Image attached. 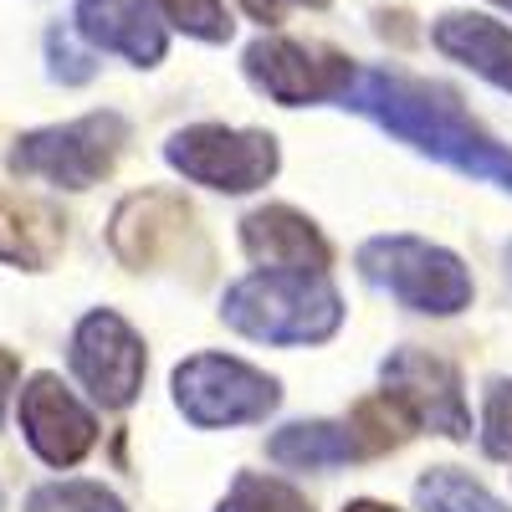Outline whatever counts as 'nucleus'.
<instances>
[{
  "instance_id": "obj_20",
  "label": "nucleus",
  "mask_w": 512,
  "mask_h": 512,
  "mask_svg": "<svg viewBox=\"0 0 512 512\" xmlns=\"http://www.w3.org/2000/svg\"><path fill=\"white\" fill-rule=\"evenodd\" d=\"M26 512H128L103 482H47L26 497Z\"/></svg>"
},
{
  "instance_id": "obj_2",
  "label": "nucleus",
  "mask_w": 512,
  "mask_h": 512,
  "mask_svg": "<svg viewBox=\"0 0 512 512\" xmlns=\"http://www.w3.org/2000/svg\"><path fill=\"white\" fill-rule=\"evenodd\" d=\"M221 318L256 344L303 349L338 333L344 297L328 282V272H251L236 287H226Z\"/></svg>"
},
{
  "instance_id": "obj_25",
  "label": "nucleus",
  "mask_w": 512,
  "mask_h": 512,
  "mask_svg": "<svg viewBox=\"0 0 512 512\" xmlns=\"http://www.w3.org/2000/svg\"><path fill=\"white\" fill-rule=\"evenodd\" d=\"M344 512H400V507H390V502H369V497H364V502H349Z\"/></svg>"
},
{
  "instance_id": "obj_19",
  "label": "nucleus",
  "mask_w": 512,
  "mask_h": 512,
  "mask_svg": "<svg viewBox=\"0 0 512 512\" xmlns=\"http://www.w3.org/2000/svg\"><path fill=\"white\" fill-rule=\"evenodd\" d=\"M154 11L164 16V26H175L195 41H231L236 31L226 0H154Z\"/></svg>"
},
{
  "instance_id": "obj_4",
  "label": "nucleus",
  "mask_w": 512,
  "mask_h": 512,
  "mask_svg": "<svg viewBox=\"0 0 512 512\" xmlns=\"http://www.w3.org/2000/svg\"><path fill=\"white\" fill-rule=\"evenodd\" d=\"M123 144H128L123 113H88V118L21 134L16 149L6 154V164L21 180H47L57 190H88L113 169Z\"/></svg>"
},
{
  "instance_id": "obj_8",
  "label": "nucleus",
  "mask_w": 512,
  "mask_h": 512,
  "mask_svg": "<svg viewBox=\"0 0 512 512\" xmlns=\"http://www.w3.org/2000/svg\"><path fill=\"white\" fill-rule=\"evenodd\" d=\"M379 384L384 400H390L415 431H436L451 441L472 436V410L461 395V374L451 369V359L431 354V349H395L379 364Z\"/></svg>"
},
{
  "instance_id": "obj_13",
  "label": "nucleus",
  "mask_w": 512,
  "mask_h": 512,
  "mask_svg": "<svg viewBox=\"0 0 512 512\" xmlns=\"http://www.w3.org/2000/svg\"><path fill=\"white\" fill-rule=\"evenodd\" d=\"M241 246L256 262V272H328L333 262L323 231L292 205L251 210L241 221Z\"/></svg>"
},
{
  "instance_id": "obj_1",
  "label": "nucleus",
  "mask_w": 512,
  "mask_h": 512,
  "mask_svg": "<svg viewBox=\"0 0 512 512\" xmlns=\"http://www.w3.org/2000/svg\"><path fill=\"white\" fill-rule=\"evenodd\" d=\"M344 108L374 118L384 134L415 144L420 154L461 169V175L512 190V149L497 144L487 128L461 108V98L436 88V82H415V77H400V72L359 67Z\"/></svg>"
},
{
  "instance_id": "obj_11",
  "label": "nucleus",
  "mask_w": 512,
  "mask_h": 512,
  "mask_svg": "<svg viewBox=\"0 0 512 512\" xmlns=\"http://www.w3.org/2000/svg\"><path fill=\"white\" fill-rule=\"evenodd\" d=\"M72 26L93 52H118L134 67H159L169 52V31L154 0H77Z\"/></svg>"
},
{
  "instance_id": "obj_12",
  "label": "nucleus",
  "mask_w": 512,
  "mask_h": 512,
  "mask_svg": "<svg viewBox=\"0 0 512 512\" xmlns=\"http://www.w3.org/2000/svg\"><path fill=\"white\" fill-rule=\"evenodd\" d=\"M190 236H195L190 210L164 190L128 195L113 216V251L128 267H159L169 256H180Z\"/></svg>"
},
{
  "instance_id": "obj_9",
  "label": "nucleus",
  "mask_w": 512,
  "mask_h": 512,
  "mask_svg": "<svg viewBox=\"0 0 512 512\" xmlns=\"http://www.w3.org/2000/svg\"><path fill=\"white\" fill-rule=\"evenodd\" d=\"M67 359H72V374L82 379V390H88L98 405H108V410L134 405V395L144 390V369H149L144 338L128 328L113 308H93L72 328Z\"/></svg>"
},
{
  "instance_id": "obj_24",
  "label": "nucleus",
  "mask_w": 512,
  "mask_h": 512,
  "mask_svg": "<svg viewBox=\"0 0 512 512\" xmlns=\"http://www.w3.org/2000/svg\"><path fill=\"white\" fill-rule=\"evenodd\" d=\"M16 379H21L16 354H11V349H0V420H6V400H11V390H16Z\"/></svg>"
},
{
  "instance_id": "obj_10",
  "label": "nucleus",
  "mask_w": 512,
  "mask_h": 512,
  "mask_svg": "<svg viewBox=\"0 0 512 512\" xmlns=\"http://www.w3.org/2000/svg\"><path fill=\"white\" fill-rule=\"evenodd\" d=\"M16 415L26 446L47 466H77L98 441V420L57 374H31L26 390L16 395Z\"/></svg>"
},
{
  "instance_id": "obj_22",
  "label": "nucleus",
  "mask_w": 512,
  "mask_h": 512,
  "mask_svg": "<svg viewBox=\"0 0 512 512\" xmlns=\"http://www.w3.org/2000/svg\"><path fill=\"white\" fill-rule=\"evenodd\" d=\"M482 446L492 461L512 466V379H492L482 400Z\"/></svg>"
},
{
  "instance_id": "obj_5",
  "label": "nucleus",
  "mask_w": 512,
  "mask_h": 512,
  "mask_svg": "<svg viewBox=\"0 0 512 512\" xmlns=\"http://www.w3.org/2000/svg\"><path fill=\"white\" fill-rule=\"evenodd\" d=\"M277 400H282L277 379L231 354H195L175 369V405L200 431L256 425L277 410Z\"/></svg>"
},
{
  "instance_id": "obj_18",
  "label": "nucleus",
  "mask_w": 512,
  "mask_h": 512,
  "mask_svg": "<svg viewBox=\"0 0 512 512\" xmlns=\"http://www.w3.org/2000/svg\"><path fill=\"white\" fill-rule=\"evenodd\" d=\"M216 512H313V507H308L303 492L287 487V482H277V477L241 472V477L231 482V492L221 497Z\"/></svg>"
},
{
  "instance_id": "obj_23",
  "label": "nucleus",
  "mask_w": 512,
  "mask_h": 512,
  "mask_svg": "<svg viewBox=\"0 0 512 512\" xmlns=\"http://www.w3.org/2000/svg\"><path fill=\"white\" fill-rule=\"evenodd\" d=\"M297 6H328V0H241V11L251 16V21H262V26H282L287 21V11H297Z\"/></svg>"
},
{
  "instance_id": "obj_7",
  "label": "nucleus",
  "mask_w": 512,
  "mask_h": 512,
  "mask_svg": "<svg viewBox=\"0 0 512 512\" xmlns=\"http://www.w3.org/2000/svg\"><path fill=\"white\" fill-rule=\"evenodd\" d=\"M241 67L282 108L344 103L354 88V72H359L344 52L313 47V41H292V36H256L241 57Z\"/></svg>"
},
{
  "instance_id": "obj_17",
  "label": "nucleus",
  "mask_w": 512,
  "mask_h": 512,
  "mask_svg": "<svg viewBox=\"0 0 512 512\" xmlns=\"http://www.w3.org/2000/svg\"><path fill=\"white\" fill-rule=\"evenodd\" d=\"M415 507L420 512H512L497 492H487L477 477L456 472V466H431L415 482Z\"/></svg>"
},
{
  "instance_id": "obj_3",
  "label": "nucleus",
  "mask_w": 512,
  "mask_h": 512,
  "mask_svg": "<svg viewBox=\"0 0 512 512\" xmlns=\"http://www.w3.org/2000/svg\"><path fill=\"white\" fill-rule=\"evenodd\" d=\"M359 272L390 292L400 308L451 318L461 308H472V272L456 251L420 241V236H374L359 246Z\"/></svg>"
},
{
  "instance_id": "obj_26",
  "label": "nucleus",
  "mask_w": 512,
  "mask_h": 512,
  "mask_svg": "<svg viewBox=\"0 0 512 512\" xmlns=\"http://www.w3.org/2000/svg\"><path fill=\"white\" fill-rule=\"evenodd\" d=\"M492 6H502V11H512V0H492Z\"/></svg>"
},
{
  "instance_id": "obj_16",
  "label": "nucleus",
  "mask_w": 512,
  "mask_h": 512,
  "mask_svg": "<svg viewBox=\"0 0 512 512\" xmlns=\"http://www.w3.org/2000/svg\"><path fill=\"white\" fill-rule=\"evenodd\" d=\"M62 241H67V231H62V216L52 205L0 190V262L41 272L57 262Z\"/></svg>"
},
{
  "instance_id": "obj_15",
  "label": "nucleus",
  "mask_w": 512,
  "mask_h": 512,
  "mask_svg": "<svg viewBox=\"0 0 512 512\" xmlns=\"http://www.w3.org/2000/svg\"><path fill=\"white\" fill-rule=\"evenodd\" d=\"M267 456L287 472H333L359 456H369L354 420H292L267 441Z\"/></svg>"
},
{
  "instance_id": "obj_21",
  "label": "nucleus",
  "mask_w": 512,
  "mask_h": 512,
  "mask_svg": "<svg viewBox=\"0 0 512 512\" xmlns=\"http://www.w3.org/2000/svg\"><path fill=\"white\" fill-rule=\"evenodd\" d=\"M47 72H52L57 82H67V88H77V82H93L98 62H93L88 47H82L77 26H72V31H67V26H52V31H47Z\"/></svg>"
},
{
  "instance_id": "obj_6",
  "label": "nucleus",
  "mask_w": 512,
  "mask_h": 512,
  "mask_svg": "<svg viewBox=\"0 0 512 512\" xmlns=\"http://www.w3.org/2000/svg\"><path fill=\"white\" fill-rule=\"evenodd\" d=\"M164 159L180 169L185 180L226 190V195H246L262 190L277 175V139L262 128H226V123H190L175 139L164 144Z\"/></svg>"
},
{
  "instance_id": "obj_14",
  "label": "nucleus",
  "mask_w": 512,
  "mask_h": 512,
  "mask_svg": "<svg viewBox=\"0 0 512 512\" xmlns=\"http://www.w3.org/2000/svg\"><path fill=\"white\" fill-rule=\"evenodd\" d=\"M431 41L436 52L472 67L477 77H487L492 88L512 93V31L482 11H446L436 26H431Z\"/></svg>"
}]
</instances>
